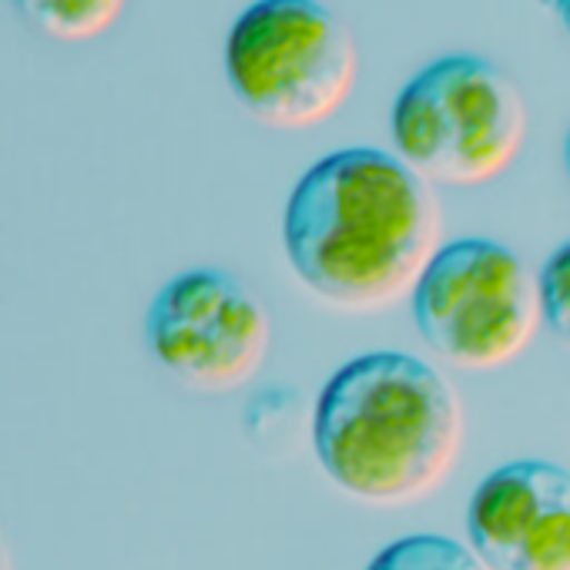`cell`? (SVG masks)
I'll return each instance as SVG.
<instances>
[{
    "instance_id": "8992f818",
    "label": "cell",
    "mask_w": 570,
    "mask_h": 570,
    "mask_svg": "<svg viewBox=\"0 0 570 570\" xmlns=\"http://www.w3.org/2000/svg\"><path fill=\"white\" fill-rule=\"evenodd\" d=\"M155 363L195 393L248 386L272 350L265 303L222 268H188L165 282L145 316Z\"/></svg>"
},
{
    "instance_id": "7a4b0ae2",
    "label": "cell",
    "mask_w": 570,
    "mask_h": 570,
    "mask_svg": "<svg viewBox=\"0 0 570 570\" xmlns=\"http://www.w3.org/2000/svg\"><path fill=\"white\" fill-rule=\"evenodd\" d=\"M313 446L326 476L353 500L416 503L450 476L460 456L463 406L426 360L366 353L323 386Z\"/></svg>"
},
{
    "instance_id": "8fae6325",
    "label": "cell",
    "mask_w": 570,
    "mask_h": 570,
    "mask_svg": "<svg viewBox=\"0 0 570 570\" xmlns=\"http://www.w3.org/2000/svg\"><path fill=\"white\" fill-rule=\"evenodd\" d=\"M553 11H557V21H560L563 35L570 38V0H553Z\"/></svg>"
},
{
    "instance_id": "277c9868",
    "label": "cell",
    "mask_w": 570,
    "mask_h": 570,
    "mask_svg": "<svg viewBox=\"0 0 570 570\" xmlns=\"http://www.w3.org/2000/svg\"><path fill=\"white\" fill-rule=\"evenodd\" d=\"M396 158L423 181L483 185L503 175L527 138L520 88L487 58L446 55L393 101Z\"/></svg>"
},
{
    "instance_id": "9c48e42d",
    "label": "cell",
    "mask_w": 570,
    "mask_h": 570,
    "mask_svg": "<svg viewBox=\"0 0 570 570\" xmlns=\"http://www.w3.org/2000/svg\"><path fill=\"white\" fill-rule=\"evenodd\" d=\"M366 570H483V563L453 537L413 533L383 547Z\"/></svg>"
},
{
    "instance_id": "5b68a950",
    "label": "cell",
    "mask_w": 570,
    "mask_h": 570,
    "mask_svg": "<svg viewBox=\"0 0 570 570\" xmlns=\"http://www.w3.org/2000/svg\"><path fill=\"white\" fill-rule=\"evenodd\" d=\"M410 299L423 343L463 373L513 363L540 326L537 275L493 238L440 245Z\"/></svg>"
},
{
    "instance_id": "6da1fadb",
    "label": "cell",
    "mask_w": 570,
    "mask_h": 570,
    "mask_svg": "<svg viewBox=\"0 0 570 570\" xmlns=\"http://www.w3.org/2000/svg\"><path fill=\"white\" fill-rule=\"evenodd\" d=\"M443 235L440 202L413 168L380 148L320 158L293 188L282 245L309 293L346 313L406 299Z\"/></svg>"
},
{
    "instance_id": "52a82bcc",
    "label": "cell",
    "mask_w": 570,
    "mask_h": 570,
    "mask_svg": "<svg viewBox=\"0 0 570 570\" xmlns=\"http://www.w3.org/2000/svg\"><path fill=\"white\" fill-rule=\"evenodd\" d=\"M466 537L483 570H570V470L513 460L480 480Z\"/></svg>"
},
{
    "instance_id": "ba28073f",
    "label": "cell",
    "mask_w": 570,
    "mask_h": 570,
    "mask_svg": "<svg viewBox=\"0 0 570 570\" xmlns=\"http://www.w3.org/2000/svg\"><path fill=\"white\" fill-rule=\"evenodd\" d=\"M128 0H14L24 24L55 41H95L125 14Z\"/></svg>"
},
{
    "instance_id": "30bf717a",
    "label": "cell",
    "mask_w": 570,
    "mask_h": 570,
    "mask_svg": "<svg viewBox=\"0 0 570 570\" xmlns=\"http://www.w3.org/2000/svg\"><path fill=\"white\" fill-rule=\"evenodd\" d=\"M540 320L570 350V238L557 245L537 272Z\"/></svg>"
},
{
    "instance_id": "7c38bea8",
    "label": "cell",
    "mask_w": 570,
    "mask_h": 570,
    "mask_svg": "<svg viewBox=\"0 0 570 570\" xmlns=\"http://www.w3.org/2000/svg\"><path fill=\"white\" fill-rule=\"evenodd\" d=\"M0 570H11V557H8V547L0 543Z\"/></svg>"
},
{
    "instance_id": "4fadbf2b",
    "label": "cell",
    "mask_w": 570,
    "mask_h": 570,
    "mask_svg": "<svg viewBox=\"0 0 570 570\" xmlns=\"http://www.w3.org/2000/svg\"><path fill=\"white\" fill-rule=\"evenodd\" d=\"M563 161H567V175H570V131H567V145H563Z\"/></svg>"
},
{
    "instance_id": "3957f363",
    "label": "cell",
    "mask_w": 570,
    "mask_h": 570,
    "mask_svg": "<svg viewBox=\"0 0 570 570\" xmlns=\"http://www.w3.org/2000/svg\"><path fill=\"white\" fill-rule=\"evenodd\" d=\"M356 71L350 28L320 0H255L225 38L235 101L275 131L330 121L350 101Z\"/></svg>"
}]
</instances>
